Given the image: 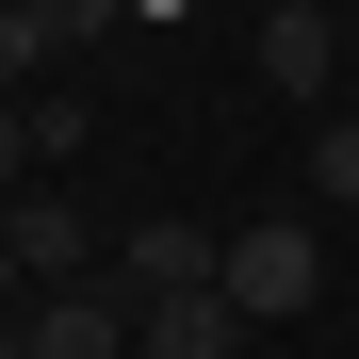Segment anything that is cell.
I'll return each instance as SVG.
<instances>
[{
  "label": "cell",
  "instance_id": "cell-1",
  "mask_svg": "<svg viewBox=\"0 0 359 359\" xmlns=\"http://www.w3.org/2000/svg\"><path fill=\"white\" fill-rule=\"evenodd\" d=\"M311 294H327V229H294V212H245V229H229V311H245V327H294Z\"/></svg>",
  "mask_w": 359,
  "mask_h": 359
},
{
  "label": "cell",
  "instance_id": "cell-2",
  "mask_svg": "<svg viewBox=\"0 0 359 359\" xmlns=\"http://www.w3.org/2000/svg\"><path fill=\"white\" fill-rule=\"evenodd\" d=\"M229 278V229H196V212H147V229H114V294H212Z\"/></svg>",
  "mask_w": 359,
  "mask_h": 359
},
{
  "label": "cell",
  "instance_id": "cell-3",
  "mask_svg": "<svg viewBox=\"0 0 359 359\" xmlns=\"http://www.w3.org/2000/svg\"><path fill=\"white\" fill-rule=\"evenodd\" d=\"M0 229H17V294H82L98 278V229L66 196H0Z\"/></svg>",
  "mask_w": 359,
  "mask_h": 359
},
{
  "label": "cell",
  "instance_id": "cell-4",
  "mask_svg": "<svg viewBox=\"0 0 359 359\" xmlns=\"http://www.w3.org/2000/svg\"><path fill=\"white\" fill-rule=\"evenodd\" d=\"M131 359H245L229 278H212V294H147V311H131Z\"/></svg>",
  "mask_w": 359,
  "mask_h": 359
},
{
  "label": "cell",
  "instance_id": "cell-5",
  "mask_svg": "<svg viewBox=\"0 0 359 359\" xmlns=\"http://www.w3.org/2000/svg\"><path fill=\"white\" fill-rule=\"evenodd\" d=\"M262 82L278 98H327L343 82V17H327V0H278V17H262Z\"/></svg>",
  "mask_w": 359,
  "mask_h": 359
},
{
  "label": "cell",
  "instance_id": "cell-6",
  "mask_svg": "<svg viewBox=\"0 0 359 359\" xmlns=\"http://www.w3.org/2000/svg\"><path fill=\"white\" fill-rule=\"evenodd\" d=\"M33 359H131V294H114V278L33 294Z\"/></svg>",
  "mask_w": 359,
  "mask_h": 359
},
{
  "label": "cell",
  "instance_id": "cell-7",
  "mask_svg": "<svg viewBox=\"0 0 359 359\" xmlns=\"http://www.w3.org/2000/svg\"><path fill=\"white\" fill-rule=\"evenodd\" d=\"M49 49H66V0H0V98H17Z\"/></svg>",
  "mask_w": 359,
  "mask_h": 359
},
{
  "label": "cell",
  "instance_id": "cell-8",
  "mask_svg": "<svg viewBox=\"0 0 359 359\" xmlns=\"http://www.w3.org/2000/svg\"><path fill=\"white\" fill-rule=\"evenodd\" d=\"M311 180H327V196L359 212V114H327V131H311Z\"/></svg>",
  "mask_w": 359,
  "mask_h": 359
},
{
  "label": "cell",
  "instance_id": "cell-9",
  "mask_svg": "<svg viewBox=\"0 0 359 359\" xmlns=\"http://www.w3.org/2000/svg\"><path fill=\"white\" fill-rule=\"evenodd\" d=\"M17 180H33V114L0 98V196H17Z\"/></svg>",
  "mask_w": 359,
  "mask_h": 359
},
{
  "label": "cell",
  "instance_id": "cell-10",
  "mask_svg": "<svg viewBox=\"0 0 359 359\" xmlns=\"http://www.w3.org/2000/svg\"><path fill=\"white\" fill-rule=\"evenodd\" d=\"M0 294H17V229H0Z\"/></svg>",
  "mask_w": 359,
  "mask_h": 359
}]
</instances>
